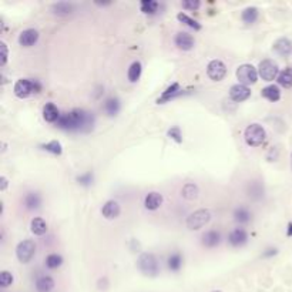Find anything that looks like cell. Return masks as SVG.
Listing matches in <instances>:
<instances>
[{
    "mask_svg": "<svg viewBox=\"0 0 292 292\" xmlns=\"http://www.w3.org/2000/svg\"><path fill=\"white\" fill-rule=\"evenodd\" d=\"M94 114L83 109H74L68 113L62 114L56 123V127L70 133H89L94 129Z\"/></svg>",
    "mask_w": 292,
    "mask_h": 292,
    "instance_id": "obj_1",
    "label": "cell"
},
{
    "mask_svg": "<svg viewBox=\"0 0 292 292\" xmlns=\"http://www.w3.org/2000/svg\"><path fill=\"white\" fill-rule=\"evenodd\" d=\"M137 268L143 275L156 278L160 274V262L153 252H143L137 260Z\"/></svg>",
    "mask_w": 292,
    "mask_h": 292,
    "instance_id": "obj_2",
    "label": "cell"
},
{
    "mask_svg": "<svg viewBox=\"0 0 292 292\" xmlns=\"http://www.w3.org/2000/svg\"><path fill=\"white\" fill-rule=\"evenodd\" d=\"M40 91H42V84L37 80H30V79H20L15 83L13 87V93L19 98H27Z\"/></svg>",
    "mask_w": 292,
    "mask_h": 292,
    "instance_id": "obj_3",
    "label": "cell"
},
{
    "mask_svg": "<svg viewBox=\"0 0 292 292\" xmlns=\"http://www.w3.org/2000/svg\"><path fill=\"white\" fill-rule=\"evenodd\" d=\"M265 138H267V131L258 123L249 124L244 131V140L249 147L261 146L265 141Z\"/></svg>",
    "mask_w": 292,
    "mask_h": 292,
    "instance_id": "obj_4",
    "label": "cell"
},
{
    "mask_svg": "<svg viewBox=\"0 0 292 292\" xmlns=\"http://www.w3.org/2000/svg\"><path fill=\"white\" fill-rule=\"evenodd\" d=\"M211 211L207 208H200L197 211L191 212L187 220H185V225L191 231H198L202 227H205L210 221H211Z\"/></svg>",
    "mask_w": 292,
    "mask_h": 292,
    "instance_id": "obj_5",
    "label": "cell"
},
{
    "mask_svg": "<svg viewBox=\"0 0 292 292\" xmlns=\"http://www.w3.org/2000/svg\"><path fill=\"white\" fill-rule=\"evenodd\" d=\"M235 76L240 81V84L244 86H251V84H255L258 81V68H255L252 65H248V63H244V65L238 66L237 71H235Z\"/></svg>",
    "mask_w": 292,
    "mask_h": 292,
    "instance_id": "obj_6",
    "label": "cell"
},
{
    "mask_svg": "<svg viewBox=\"0 0 292 292\" xmlns=\"http://www.w3.org/2000/svg\"><path fill=\"white\" fill-rule=\"evenodd\" d=\"M36 243L33 240H23L17 244L16 247V257L19 262L22 264H29L36 255Z\"/></svg>",
    "mask_w": 292,
    "mask_h": 292,
    "instance_id": "obj_7",
    "label": "cell"
},
{
    "mask_svg": "<svg viewBox=\"0 0 292 292\" xmlns=\"http://www.w3.org/2000/svg\"><path fill=\"white\" fill-rule=\"evenodd\" d=\"M279 67L274 60L271 59H265L262 60L258 66V74L264 81H274L279 76Z\"/></svg>",
    "mask_w": 292,
    "mask_h": 292,
    "instance_id": "obj_8",
    "label": "cell"
},
{
    "mask_svg": "<svg viewBox=\"0 0 292 292\" xmlns=\"http://www.w3.org/2000/svg\"><path fill=\"white\" fill-rule=\"evenodd\" d=\"M207 74L212 81H221L227 76V66L218 59L211 60L207 66Z\"/></svg>",
    "mask_w": 292,
    "mask_h": 292,
    "instance_id": "obj_9",
    "label": "cell"
},
{
    "mask_svg": "<svg viewBox=\"0 0 292 292\" xmlns=\"http://www.w3.org/2000/svg\"><path fill=\"white\" fill-rule=\"evenodd\" d=\"M251 97V89L244 84H234L229 89V98L235 103H243Z\"/></svg>",
    "mask_w": 292,
    "mask_h": 292,
    "instance_id": "obj_10",
    "label": "cell"
},
{
    "mask_svg": "<svg viewBox=\"0 0 292 292\" xmlns=\"http://www.w3.org/2000/svg\"><path fill=\"white\" fill-rule=\"evenodd\" d=\"M248 243V232L244 228L238 227L234 228L229 234H228V244L234 248H240L244 247Z\"/></svg>",
    "mask_w": 292,
    "mask_h": 292,
    "instance_id": "obj_11",
    "label": "cell"
},
{
    "mask_svg": "<svg viewBox=\"0 0 292 292\" xmlns=\"http://www.w3.org/2000/svg\"><path fill=\"white\" fill-rule=\"evenodd\" d=\"M181 94H182V90H181L180 83H173L162 91L161 96L157 98V104H165V103L174 100V98L179 97Z\"/></svg>",
    "mask_w": 292,
    "mask_h": 292,
    "instance_id": "obj_12",
    "label": "cell"
},
{
    "mask_svg": "<svg viewBox=\"0 0 292 292\" xmlns=\"http://www.w3.org/2000/svg\"><path fill=\"white\" fill-rule=\"evenodd\" d=\"M174 43H176V46H177L180 50H182V51H190V50L194 47L195 40L190 33L179 32L176 34V37H174Z\"/></svg>",
    "mask_w": 292,
    "mask_h": 292,
    "instance_id": "obj_13",
    "label": "cell"
},
{
    "mask_svg": "<svg viewBox=\"0 0 292 292\" xmlns=\"http://www.w3.org/2000/svg\"><path fill=\"white\" fill-rule=\"evenodd\" d=\"M39 36L40 34H39V32L36 29H26V30H23V32L19 34L17 42H19V45L22 47H32V46H34L37 43Z\"/></svg>",
    "mask_w": 292,
    "mask_h": 292,
    "instance_id": "obj_14",
    "label": "cell"
},
{
    "mask_svg": "<svg viewBox=\"0 0 292 292\" xmlns=\"http://www.w3.org/2000/svg\"><path fill=\"white\" fill-rule=\"evenodd\" d=\"M221 232L217 229H208L201 235V244L205 248H215L221 243Z\"/></svg>",
    "mask_w": 292,
    "mask_h": 292,
    "instance_id": "obj_15",
    "label": "cell"
},
{
    "mask_svg": "<svg viewBox=\"0 0 292 292\" xmlns=\"http://www.w3.org/2000/svg\"><path fill=\"white\" fill-rule=\"evenodd\" d=\"M50 9H51V13H53L54 16L59 17L70 16V15H73L74 10H76L74 4H73V3H68V1H57V3H53Z\"/></svg>",
    "mask_w": 292,
    "mask_h": 292,
    "instance_id": "obj_16",
    "label": "cell"
},
{
    "mask_svg": "<svg viewBox=\"0 0 292 292\" xmlns=\"http://www.w3.org/2000/svg\"><path fill=\"white\" fill-rule=\"evenodd\" d=\"M101 214L106 220H115L121 214V207L117 201L109 200L103 207H101Z\"/></svg>",
    "mask_w": 292,
    "mask_h": 292,
    "instance_id": "obj_17",
    "label": "cell"
},
{
    "mask_svg": "<svg viewBox=\"0 0 292 292\" xmlns=\"http://www.w3.org/2000/svg\"><path fill=\"white\" fill-rule=\"evenodd\" d=\"M121 110V101L118 97H112L106 98L103 103V112L107 114L109 117H115L117 114L120 113Z\"/></svg>",
    "mask_w": 292,
    "mask_h": 292,
    "instance_id": "obj_18",
    "label": "cell"
},
{
    "mask_svg": "<svg viewBox=\"0 0 292 292\" xmlns=\"http://www.w3.org/2000/svg\"><path fill=\"white\" fill-rule=\"evenodd\" d=\"M42 195L39 194L37 191H30L27 194L24 195L23 198V204H24V208L29 210V211H36L40 208L42 205Z\"/></svg>",
    "mask_w": 292,
    "mask_h": 292,
    "instance_id": "obj_19",
    "label": "cell"
},
{
    "mask_svg": "<svg viewBox=\"0 0 292 292\" xmlns=\"http://www.w3.org/2000/svg\"><path fill=\"white\" fill-rule=\"evenodd\" d=\"M162 201H164V198H162V195L160 193L151 191L144 198V207L148 211H156V210H158L161 207Z\"/></svg>",
    "mask_w": 292,
    "mask_h": 292,
    "instance_id": "obj_20",
    "label": "cell"
},
{
    "mask_svg": "<svg viewBox=\"0 0 292 292\" xmlns=\"http://www.w3.org/2000/svg\"><path fill=\"white\" fill-rule=\"evenodd\" d=\"M274 51H275L276 54H279L281 57H288L290 54H291L292 51V43L290 39H287V37H281V39H278L275 43H274Z\"/></svg>",
    "mask_w": 292,
    "mask_h": 292,
    "instance_id": "obj_21",
    "label": "cell"
},
{
    "mask_svg": "<svg viewBox=\"0 0 292 292\" xmlns=\"http://www.w3.org/2000/svg\"><path fill=\"white\" fill-rule=\"evenodd\" d=\"M34 287L37 292H51L56 287V282L50 275H40L36 279Z\"/></svg>",
    "mask_w": 292,
    "mask_h": 292,
    "instance_id": "obj_22",
    "label": "cell"
},
{
    "mask_svg": "<svg viewBox=\"0 0 292 292\" xmlns=\"http://www.w3.org/2000/svg\"><path fill=\"white\" fill-rule=\"evenodd\" d=\"M60 112L57 109V106L54 103H46L43 106V118L47 121V123H57V120L60 118Z\"/></svg>",
    "mask_w": 292,
    "mask_h": 292,
    "instance_id": "obj_23",
    "label": "cell"
},
{
    "mask_svg": "<svg viewBox=\"0 0 292 292\" xmlns=\"http://www.w3.org/2000/svg\"><path fill=\"white\" fill-rule=\"evenodd\" d=\"M184 264V257L181 255V252H171L167 258V268L171 272H179L182 268Z\"/></svg>",
    "mask_w": 292,
    "mask_h": 292,
    "instance_id": "obj_24",
    "label": "cell"
},
{
    "mask_svg": "<svg viewBox=\"0 0 292 292\" xmlns=\"http://www.w3.org/2000/svg\"><path fill=\"white\" fill-rule=\"evenodd\" d=\"M261 96L267 98L271 103H276V101L281 100V90L275 84H270V86H267L261 90Z\"/></svg>",
    "mask_w": 292,
    "mask_h": 292,
    "instance_id": "obj_25",
    "label": "cell"
},
{
    "mask_svg": "<svg viewBox=\"0 0 292 292\" xmlns=\"http://www.w3.org/2000/svg\"><path fill=\"white\" fill-rule=\"evenodd\" d=\"M198 195H200V188L195 182H187L181 188V197L188 201H194L198 198Z\"/></svg>",
    "mask_w": 292,
    "mask_h": 292,
    "instance_id": "obj_26",
    "label": "cell"
},
{
    "mask_svg": "<svg viewBox=\"0 0 292 292\" xmlns=\"http://www.w3.org/2000/svg\"><path fill=\"white\" fill-rule=\"evenodd\" d=\"M30 231L34 235L42 237L47 232V223L42 217H34L30 221Z\"/></svg>",
    "mask_w": 292,
    "mask_h": 292,
    "instance_id": "obj_27",
    "label": "cell"
},
{
    "mask_svg": "<svg viewBox=\"0 0 292 292\" xmlns=\"http://www.w3.org/2000/svg\"><path fill=\"white\" fill-rule=\"evenodd\" d=\"M258 17H260V10L255 6H249V7L244 9L243 13H241V20H243L245 24L255 23L258 20Z\"/></svg>",
    "mask_w": 292,
    "mask_h": 292,
    "instance_id": "obj_28",
    "label": "cell"
},
{
    "mask_svg": "<svg viewBox=\"0 0 292 292\" xmlns=\"http://www.w3.org/2000/svg\"><path fill=\"white\" fill-rule=\"evenodd\" d=\"M141 73H143V65L137 60V62H133L129 67V71H127V77L130 83H137L141 77Z\"/></svg>",
    "mask_w": 292,
    "mask_h": 292,
    "instance_id": "obj_29",
    "label": "cell"
},
{
    "mask_svg": "<svg viewBox=\"0 0 292 292\" xmlns=\"http://www.w3.org/2000/svg\"><path fill=\"white\" fill-rule=\"evenodd\" d=\"M278 84L281 86V87H284V89H291L292 87V67H285L281 73H279V76H278Z\"/></svg>",
    "mask_w": 292,
    "mask_h": 292,
    "instance_id": "obj_30",
    "label": "cell"
},
{
    "mask_svg": "<svg viewBox=\"0 0 292 292\" xmlns=\"http://www.w3.org/2000/svg\"><path fill=\"white\" fill-rule=\"evenodd\" d=\"M40 148L46 153H50L53 156H62L63 153V146L60 141L57 140H51L49 143H45V144H40Z\"/></svg>",
    "mask_w": 292,
    "mask_h": 292,
    "instance_id": "obj_31",
    "label": "cell"
},
{
    "mask_svg": "<svg viewBox=\"0 0 292 292\" xmlns=\"http://www.w3.org/2000/svg\"><path fill=\"white\" fill-rule=\"evenodd\" d=\"M234 220L238 224H248L251 221V212L245 207H237L234 210Z\"/></svg>",
    "mask_w": 292,
    "mask_h": 292,
    "instance_id": "obj_32",
    "label": "cell"
},
{
    "mask_svg": "<svg viewBox=\"0 0 292 292\" xmlns=\"http://www.w3.org/2000/svg\"><path fill=\"white\" fill-rule=\"evenodd\" d=\"M177 20H179L180 23L185 24L187 27H190V29L195 30V32H198V30H201V29H202L201 23H198L195 19L190 17L188 15H185V13H179V15H177Z\"/></svg>",
    "mask_w": 292,
    "mask_h": 292,
    "instance_id": "obj_33",
    "label": "cell"
},
{
    "mask_svg": "<svg viewBox=\"0 0 292 292\" xmlns=\"http://www.w3.org/2000/svg\"><path fill=\"white\" fill-rule=\"evenodd\" d=\"M62 264H63V257L60 254H56V252L49 254L45 260V265L49 270H57L59 267H62Z\"/></svg>",
    "mask_w": 292,
    "mask_h": 292,
    "instance_id": "obj_34",
    "label": "cell"
},
{
    "mask_svg": "<svg viewBox=\"0 0 292 292\" xmlns=\"http://www.w3.org/2000/svg\"><path fill=\"white\" fill-rule=\"evenodd\" d=\"M158 6H160V3L156 0H143L140 4V9L144 15H156L158 10Z\"/></svg>",
    "mask_w": 292,
    "mask_h": 292,
    "instance_id": "obj_35",
    "label": "cell"
},
{
    "mask_svg": "<svg viewBox=\"0 0 292 292\" xmlns=\"http://www.w3.org/2000/svg\"><path fill=\"white\" fill-rule=\"evenodd\" d=\"M76 181L80 184L81 187H90L94 182V174H93V171H86L80 176H77Z\"/></svg>",
    "mask_w": 292,
    "mask_h": 292,
    "instance_id": "obj_36",
    "label": "cell"
},
{
    "mask_svg": "<svg viewBox=\"0 0 292 292\" xmlns=\"http://www.w3.org/2000/svg\"><path fill=\"white\" fill-rule=\"evenodd\" d=\"M13 281H15V276L10 271L4 270V271L0 272V287L1 288H9L13 284Z\"/></svg>",
    "mask_w": 292,
    "mask_h": 292,
    "instance_id": "obj_37",
    "label": "cell"
},
{
    "mask_svg": "<svg viewBox=\"0 0 292 292\" xmlns=\"http://www.w3.org/2000/svg\"><path fill=\"white\" fill-rule=\"evenodd\" d=\"M167 137L173 141H176L177 144H181L182 143V133H181V129L179 126H174L171 127L170 130L167 131Z\"/></svg>",
    "mask_w": 292,
    "mask_h": 292,
    "instance_id": "obj_38",
    "label": "cell"
},
{
    "mask_svg": "<svg viewBox=\"0 0 292 292\" xmlns=\"http://www.w3.org/2000/svg\"><path fill=\"white\" fill-rule=\"evenodd\" d=\"M182 9L185 10H190V12H197L200 7H201V1L200 0H185L181 3Z\"/></svg>",
    "mask_w": 292,
    "mask_h": 292,
    "instance_id": "obj_39",
    "label": "cell"
},
{
    "mask_svg": "<svg viewBox=\"0 0 292 292\" xmlns=\"http://www.w3.org/2000/svg\"><path fill=\"white\" fill-rule=\"evenodd\" d=\"M0 50H1V62H0V66L4 67L6 63H7V57H9V49H7V45L4 42L0 43Z\"/></svg>",
    "mask_w": 292,
    "mask_h": 292,
    "instance_id": "obj_40",
    "label": "cell"
},
{
    "mask_svg": "<svg viewBox=\"0 0 292 292\" xmlns=\"http://www.w3.org/2000/svg\"><path fill=\"white\" fill-rule=\"evenodd\" d=\"M278 254V249L276 248H274V247H270V248H267L264 252H262V258H270V257H274V255H276Z\"/></svg>",
    "mask_w": 292,
    "mask_h": 292,
    "instance_id": "obj_41",
    "label": "cell"
},
{
    "mask_svg": "<svg viewBox=\"0 0 292 292\" xmlns=\"http://www.w3.org/2000/svg\"><path fill=\"white\" fill-rule=\"evenodd\" d=\"M7 185H9V180L6 179L4 176L0 177V191H6V190H7Z\"/></svg>",
    "mask_w": 292,
    "mask_h": 292,
    "instance_id": "obj_42",
    "label": "cell"
},
{
    "mask_svg": "<svg viewBox=\"0 0 292 292\" xmlns=\"http://www.w3.org/2000/svg\"><path fill=\"white\" fill-rule=\"evenodd\" d=\"M287 237H292V223H288V227H287Z\"/></svg>",
    "mask_w": 292,
    "mask_h": 292,
    "instance_id": "obj_43",
    "label": "cell"
},
{
    "mask_svg": "<svg viewBox=\"0 0 292 292\" xmlns=\"http://www.w3.org/2000/svg\"><path fill=\"white\" fill-rule=\"evenodd\" d=\"M211 292H221L220 290H215V291H211Z\"/></svg>",
    "mask_w": 292,
    "mask_h": 292,
    "instance_id": "obj_44",
    "label": "cell"
},
{
    "mask_svg": "<svg viewBox=\"0 0 292 292\" xmlns=\"http://www.w3.org/2000/svg\"><path fill=\"white\" fill-rule=\"evenodd\" d=\"M291 168H292V154H291Z\"/></svg>",
    "mask_w": 292,
    "mask_h": 292,
    "instance_id": "obj_45",
    "label": "cell"
}]
</instances>
